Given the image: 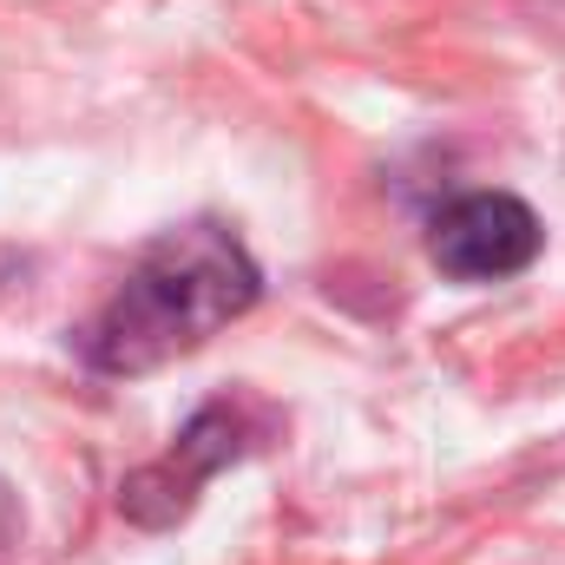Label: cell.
Instances as JSON below:
<instances>
[{
	"instance_id": "obj_2",
	"label": "cell",
	"mask_w": 565,
	"mask_h": 565,
	"mask_svg": "<svg viewBox=\"0 0 565 565\" xmlns=\"http://www.w3.org/2000/svg\"><path fill=\"white\" fill-rule=\"evenodd\" d=\"M540 244H546V231H540L533 204H520L513 191H467L427 224V257L454 282L520 277L540 257Z\"/></svg>"
},
{
	"instance_id": "obj_1",
	"label": "cell",
	"mask_w": 565,
	"mask_h": 565,
	"mask_svg": "<svg viewBox=\"0 0 565 565\" xmlns=\"http://www.w3.org/2000/svg\"><path fill=\"white\" fill-rule=\"evenodd\" d=\"M264 296V270L224 224H184L164 231L126 282L99 302V316L79 329V355L99 375H145L171 355L204 349L224 322H237Z\"/></svg>"
},
{
	"instance_id": "obj_3",
	"label": "cell",
	"mask_w": 565,
	"mask_h": 565,
	"mask_svg": "<svg viewBox=\"0 0 565 565\" xmlns=\"http://www.w3.org/2000/svg\"><path fill=\"white\" fill-rule=\"evenodd\" d=\"M244 415L237 408H204L198 422L178 434V447L164 454V460H151L139 467L126 487H119V507H126V520L132 526H171V520H184L191 513V500H198V487L224 467V460H237L244 454Z\"/></svg>"
}]
</instances>
